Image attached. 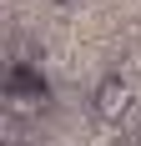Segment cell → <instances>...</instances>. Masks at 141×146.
Masks as SVG:
<instances>
[{
	"instance_id": "obj_4",
	"label": "cell",
	"mask_w": 141,
	"mask_h": 146,
	"mask_svg": "<svg viewBox=\"0 0 141 146\" xmlns=\"http://www.w3.org/2000/svg\"><path fill=\"white\" fill-rule=\"evenodd\" d=\"M0 146H15V141H0Z\"/></svg>"
},
{
	"instance_id": "obj_3",
	"label": "cell",
	"mask_w": 141,
	"mask_h": 146,
	"mask_svg": "<svg viewBox=\"0 0 141 146\" xmlns=\"http://www.w3.org/2000/svg\"><path fill=\"white\" fill-rule=\"evenodd\" d=\"M121 146H141V141H121Z\"/></svg>"
},
{
	"instance_id": "obj_1",
	"label": "cell",
	"mask_w": 141,
	"mask_h": 146,
	"mask_svg": "<svg viewBox=\"0 0 141 146\" xmlns=\"http://www.w3.org/2000/svg\"><path fill=\"white\" fill-rule=\"evenodd\" d=\"M45 106H51V86H45V76L25 60H15L10 76H5V111L10 116H41Z\"/></svg>"
},
{
	"instance_id": "obj_2",
	"label": "cell",
	"mask_w": 141,
	"mask_h": 146,
	"mask_svg": "<svg viewBox=\"0 0 141 146\" xmlns=\"http://www.w3.org/2000/svg\"><path fill=\"white\" fill-rule=\"evenodd\" d=\"M131 106H136L131 81H121V76H101V81H96V91H91V111H96L101 121H126Z\"/></svg>"
}]
</instances>
